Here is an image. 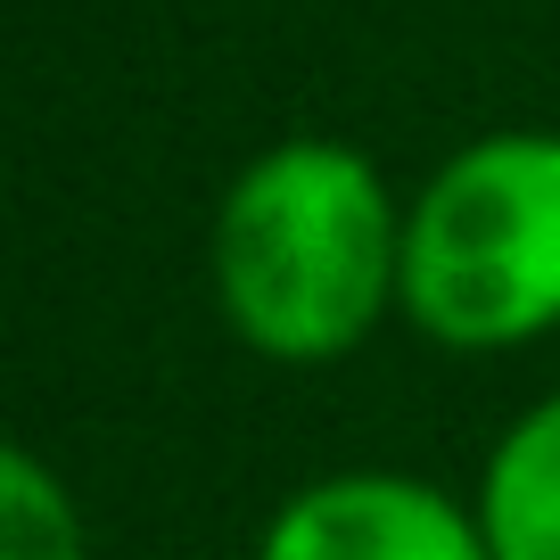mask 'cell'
Instances as JSON below:
<instances>
[{"label": "cell", "instance_id": "cell-1", "mask_svg": "<svg viewBox=\"0 0 560 560\" xmlns=\"http://www.w3.org/2000/svg\"><path fill=\"white\" fill-rule=\"evenodd\" d=\"M214 298L240 347L338 363L404 305V223L347 140H280L214 214Z\"/></svg>", "mask_w": 560, "mask_h": 560}, {"label": "cell", "instance_id": "cell-2", "mask_svg": "<svg viewBox=\"0 0 560 560\" xmlns=\"http://www.w3.org/2000/svg\"><path fill=\"white\" fill-rule=\"evenodd\" d=\"M404 314L454 354H503L560 322V132H494L404 214Z\"/></svg>", "mask_w": 560, "mask_h": 560}, {"label": "cell", "instance_id": "cell-3", "mask_svg": "<svg viewBox=\"0 0 560 560\" xmlns=\"http://www.w3.org/2000/svg\"><path fill=\"white\" fill-rule=\"evenodd\" d=\"M256 560H494L478 511L429 478L330 470L264 520Z\"/></svg>", "mask_w": 560, "mask_h": 560}, {"label": "cell", "instance_id": "cell-4", "mask_svg": "<svg viewBox=\"0 0 560 560\" xmlns=\"http://www.w3.org/2000/svg\"><path fill=\"white\" fill-rule=\"evenodd\" d=\"M470 511L494 560H560V396L527 404L494 438Z\"/></svg>", "mask_w": 560, "mask_h": 560}, {"label": "cell", "instance_id": "cell-5", "mask_svg": "<svg viewBox=\"0 0 560 560\" xmlns=\"http://www.w3.org/2000/svg\"><path fill=\"white\" fill-rule=\"evenodd\" d=\"M0 560H83V511L34 445L0 454Z\"/></svg>", "mask_w": 560, "mask_h": 560}]
</instances>
